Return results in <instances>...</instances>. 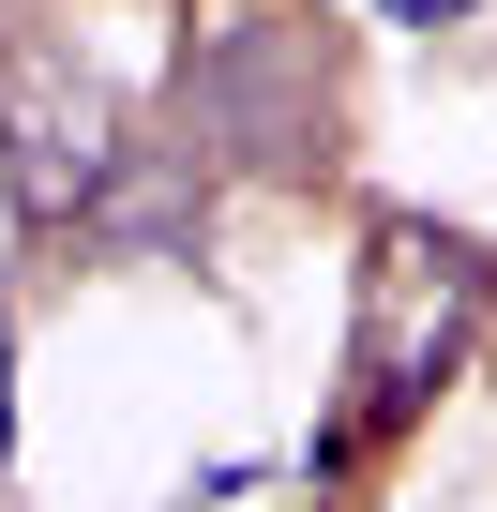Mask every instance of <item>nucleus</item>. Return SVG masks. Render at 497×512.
<instances>
[{"label": "nucleus", "instance_id": "nucleus-1", "mask_svg": "<svg viewBox=\"0 0 497 512\" xmlns=\"http://www.w3.org/2000/svg\"><path fill=\"white\" fill-rule=\"evenodd\" d=\"M467 347H482V241H452L422 211H377V241H362V317H347V422L317 437V467H362L422 392H452Z\"/></svg>", "mask_w": 497, "mask_h": 512}, {"label": "nucleus", "instance_id": "nucleus-2", "mask_svg": "<svg viewBox=\"0 0 497 512\" xmlns=\"http://www.w3.org/2000/svg\"><path fill=\"white\" fill-rule=\"evenodd\" d=\"M121 151H136V121H121V91L61 46V31H0V196H16L31 226H91L106 211V181H121Z\"/></svg>", "mask_w": 497, "mask_h": 512}, {"label": "nucleus", "instance_id": "nucleus-3", "mask_svg": "<svg viewBox=\"0 0 497 512\" xmlns=\"http://www.w3.org/2000/svg\"><path fill=\"white\" fill-rule=\"evenodd\" d=\"M196 121H211V136H241L257 166H302V136L332 121V76L287 46V16H241V31L196 61Z\"/></svg>", "mask_w": 497, "mask_h": 512}, {"label": "nucleus", "instance_id": "nucleus-4", "mask_svg": "<svg viewBox=\"0 0 497 512\" xmlns=\"http://www.w3.org/2000/svg\"><path fill=\"white\" fill-rule=\"evenodd\" d=\"M91 226H106V241H136V256H151V241H181V226H211V151H196V136H136Z\"/></svg>", "mask_w": 497, "mask_h": 512}, {"label": "nucleus", "instance_id": "nucleus-5", "mask_svg": "<svg viewBox=\"0 0 497 512\" xmlns=\"http://www.w3.org/2000/svg\"><path fill=\"white\" fill-rule=\"evenodd\" d=\"M392 16H407V31H437V16H467V0H392Z\"/></svg>", "mask_w": 497, "mask_h": 512}]
</instances>
